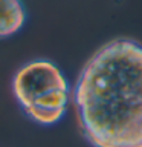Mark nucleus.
Returning a JSON list of instances; mask_svg holds the SVG:
<instances>
[{
	"mask_svg": "<svg viewBox=\"0 0 142 147\" xmlns=\"http://www.w3.org/2000/svg\"><path fill=\"white\" fill-rule=\"evenodd\" d=\"M73 106L92 147H142V45L116 38L80 71Z\"/></svg>",
	"mask_w": 142,
	"mask_h": 147,
	"instance_id": "nucleus-1",
	"label": "nucleus"
},
{
	"mask_svg": "<svg viewBox=\"0 0 142 147\" xmlns=\"http://www.w3.org/2000/svg\"><path fill=\"white\" fill-rule=\"evenodd\" d=\"M12 92L23 112L41 126L58 123L70 100L66 77L49 60H34L21 66L12 78Z\"/></svg>",
	"mask_w": 142,
	"mask_h": 147,
	"instance_id": "nucleus-2",
	"label": "nucleus"
},
{
	"mask_svg": "<svg viewBox=\"0 0 142 147\" xmlns=\"http://www.w3.org/2000/svg\"><path fill=\"white\" fill-rule=\"evenodd\" d=\"M26 11L21 0H0V38H6L23 28Z\"/></svg>",
	"mask_w": 142,
	"mask_h": 147,
	"instance_id": "nucleus-3",
	"label": "nucleus"
}]
</instances>
